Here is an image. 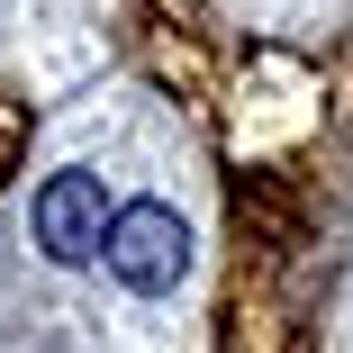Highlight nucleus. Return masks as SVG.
Segmentation results:
<instances>
[{
    "mask_svg": "<svg viewBox=\"0 0 353 353\" xmlns=\"http://www.w3.org/2000/svg\"><path fill=\"white\" fill-rule=\"evenodd\" d=\"M109 272L127 281V290H172V281L190 272V227H181V208H163V199H127L118 218H109Z\"/></svg>",
    "mask_w": 353,
    "mask_h": 353,
    "instance_id": "f257e3e1",
    "label": "nucleus"
},
{
    "mask_svg": "<svg viewBox=\"0 0 353 353\" xmlns=\"http://www.w3.org/2000/svg\"><path fill=\"white\" fill-rule=\"evenodd\" d=\"M109 190H100V172H54L46 190H37V245L54 254V263H100V245H109Z\"/></svg>",
    "mask_w": 353,
    "mask_h": 353,
    "instance_id": "f03ea898",
    "label": "nucleus"
}]
</instances>
